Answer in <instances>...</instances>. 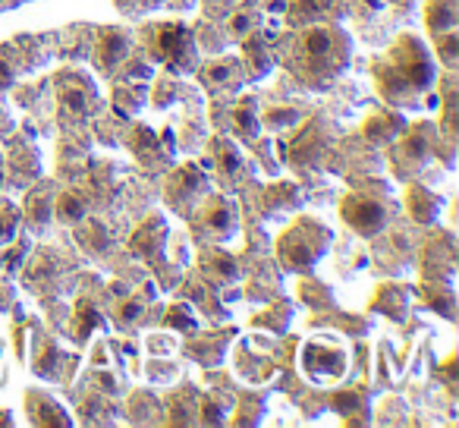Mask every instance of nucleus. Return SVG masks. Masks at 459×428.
<instances>
[{
  "mask_svg": "<svg viewBox=\"0 0 459 428\" xmlns=\"http://www.w3.org/2000/svg\"><path fill=\"white\" fill-rule=\"evenodd\" d=\"M377 88L381 94L396 107L415 104L437 79V66L431 60L428 47L418 42L415 35H403L400 42L390 47L375 66Z\"/></svg>",
  "mask_w": 459,
  "mask_h": 428,
  "instance_id": "obj_1",
  "label": "nucleus"
},
{
  "mask_svg": "<svg viewBox=\"0 0 459 428\" xmlns=\"http://www.w3.org/2000/svg\"><path fill=\"white\" fill-rule=\"evenodd\" d=\"M349 63V38L334 25H308L296 42V70L306 82L324 88Z\"/></svg>",
  "mask_w": 459,
  "mask_h": 428,
  "instance_id": "obj_2",
  "label": "nucleus"
},
{
  "mask_svg": "<svg viewBox=\"0 0 459 428\" xmlns=\"http://www.w3.org/2000/svg\"><path fill=\"white\" fill-rule=\"evenodd\" d=\"M148 51L154 60H161L164 66H170L173 73H192L195 60H199V44L195 35L186 29L183 23H161L154 29H148L145 35Z\"/></svg>",
  "mask_w": 459,
  "mask_h": 428,
  "instance_id": "obj_3",
  "label": "nucleus"
},
{
  "mask_svg": "<svg viewBox=\"0 0 459 428\" xmlns=\"http://www.w3.org/2000/svg\"><path fill=\"white\" fill-rule=\"evenodd\" d=\"M330 243V230L318 221H299L280 236V246H277V255H280V264L293 271H308L315 268V262L324 255Z\"/></svg>",
  "mask_w": 459,
  "mask_h": 428,
  "instance_id": "obj_4",
  "label": "nucleus"
},
{
  "mask_svg": "<svg viewBox=\"0 0 459 428\" xmlns=\"http://www.w3.org/2000/svg\"><path fill=\"white\" fill-rule=\"evenodd\" d=\"M199 227L218 243L233 240L239 233V208H236V202L220 192L205 195L199 205Z\"/></svg>",
  "mask_w": 459,
  "mask_h": 428,
  "instance_id": "obj_5",
  "label": "nucleus"
},
{
  "mask_svg": "<svg viewBox=\"0 0 459 428\" xmlns=\"http://www.w3.org/2000/svg\"><path fill=\"white\" fill-rule=\"evenodd\" d=\"M302 369L315 384H334L346 375V353L330 343H306L302 350Z\"/></svg>",
  "mask_w": 459,
  "mask_h": 428,
  "instance_id": "obj_6",
  "label": "nucleus"
},
{
  "mask_svg": "<svg viewBox=\"0 0 459 428\" xmlns=\"http://www.w3.org/2000/svg\"><path fill=\"white\" fill-rule=\"evenodd\" d=\"M340 212H343V221L362 236H377L387 227V208L381 202L368 199V195H346Z\"/></svg>",
  "mask_w": 459,
  "mask_h": 428,
  "instance_id": "obj_7",
  "label": "nucleus"
},
{
  "mask_svg": "<svg viewBox=\"0 0 459 428\" xmlns=\"http://www.w3.org/2000/svg\"><path fill=\"white\" fill-rule=\"evenodd\" d=\"M205 195H208L205 173H201L195 164H183L170 180H167V199H170V205H177V208H192L195 202L205 199Z\"/></svg>",
  "mask_w": 459,
  "mask_h": 428,
  "instance_id": "obj_8",
  "label": "nucleus"
},
{
  "mask_svg": "<svg viewBox=\"0 0 459 428\" xmlns=\"http://www.w3.org/2000/svg\"><path fill=\"white\" fill-rule=\"evenodd\" d=\"M57 98H60V107L73 117H89L94 111V88L85 76H76V73H66L60 76L57 82Z\"/></svg>",
  "mask_w": 459,
  "mask_h": 428,
  "instance_id": "obj_9",
  "label": "nucleus"
},
{
  "mask_svg": "<svg viewBox=\"0 0 459 428\" xmlns=\"http://www.w3.org/2000/svg\"><path fill=\"white\" fill-rule=\"evenodd\" d=\"M130 35L123 29H101L98 42H94V60L104 73H117L123 66V60L130 57Z\"/></svg>",
  "mask_w": 459,
  "mask_h": 428,
  "instance_id": "obj_10",
  "label": "nucleus"
},
{
  "mask_svg": "<svg viewBox=\"0 0 459 428\" xmlns=\"http://www.w3.org/2000/svg\"><path fill=\"white\" fill-rule=\"evenodd\" d=\"M201 82L208 88H218V92H239L246 82V66L239 57H220L201 70Z\"/></svg>",
  "mask_w": 459,
  "mask_h": 428,
  "instance_id": "obj_11",
  "label": "nucleus"
},
{
  "mask_svg": "<svg viewBox=\"0 0 459 428\" xmlns=\"http://www.w3.org/2000/svg\"><path fill=\"white\" fill-rule=\"evenodd\" d=\"M403 142H400V158L403 161H425L434 148V139H437V129L431 123H415L409 129H403Z\"/></svg>",
  "mask_w": 459,
  "mask_h": 428,
  "instance_id": "obj_12",
  "label": "nucleus"
},
{
  "mask_svg": "<svg viewBox=\"0 0 459 428\" xmlns=\"http://www.w3.org/2000/svg\"><path fill=\"white\" fill-rule=\"evenodd\" d=\"M164 233H167L164 221H161V217H148L136 233L130 236V249L145 258H158L161 249H164Z\"/></svg>",
  "mask_w": 459,
  "mask_h": 428,
  "instance_id": "obj_13",
  "label": "nucleus"
},
{
  "mask_svg": "<svg viewBox=\"0 0 459 428\" xmlns=\"http://www.w3.org/2000/svg\"><path fill=\"white\" fill-rule=\"evenodd\" d=\"M25 403H29V419L35 425H73V419L66 416V410L57 403V400L47 397V393H29Z\"/></svg>",
  "mask_w": 459,
  "mask_h": 428,
  "instance_id": "obj_14",
  "label": "nucleus"
},
{
  "mask_svg": "<svg viewBox=\"0 0 459 428\" xmlns=\"http://www.w3.org/2000/svg\"><path fill=\"white\" fill-rule=\"evenodd\" d=\"M406 208H409V214H413L418 224H431V221L437 217L441 199H437L434 192H428L425 186H409V192H406Z\"/></svg>",
  "mask_w": 459,
  "mask_h": 428,
  "instance_id": "obj_15",
  "label": "nucleus"
},
{
  "mask_svg": "<svg viewBox=\"0 0 459 428\" xmlns=\"http://www.w3.org/2000/svg\"><path fill=\"white\" fill-rule=\"evenodd\" d=\"M403 129H406V123H403L400 114L384 111V114H377V117H371L365 123V135L371 142H377V145H381V142H394Z\"/></svg>",
  "mask_w": 459,
  "mask_h": 428,
  "instance_id": "obj_16",
  "label": "nucleus"
},
{
  "mask_svg": "<svg viewBox=\"0 0 459 428\" xmlns=\"http://www.w3.org/2000/svg\"><path fill=\"white\" fill-rule=\"evenodd\" d=\"M428 32L431 35H444V32L456 29V0H428Z\"/></svg>",
  "mask_w": 459,
  "mask_h": 428,
  "instance_id": "obj_17",
  "label": "nucleus"
},
{
  "mask_svg": "<svg viewBox=\"0 0 459 428\" xmlns=\"http://www.w3.org/2000/svg\"><path fill=\"white\" fill-rule=\"evenodd\" d=\"M104 315L98 312V305L92 300H79L76 302V318H73V337H76L79 343L89 341V334L94 328H104Z\"/></svg>",
  "mask_w": 459,
  "mask_h": 428,
  "instance_id": "obj_18",
  "label": "nucleus"
},
{
  "mask_svg": "<svg viewBox=\"0 0 459 428\" xmlns=\"http://www.w3.org/2000/svg\"><path fill=\"white\" fill-rule=\"evenodd\" d=\"M233 126H236V133L239 135H258V129H261V120H258V101L255 98H242L239 104L233 107Z\"/></svg>",
  "mask_w": 459,
  "mask_h": 428,
  "instance_id": "obj_19",
  "label": "nucleus"
},
{
  "mask_svg": "<svg viewBox=\"0 0 459 428\" xmlns=\"http://www.w3.org/2000/svg\"><path fill=\"white\" fill-rule=\"evenodd\" d=\"M201 264H205V271L224 277V281H236V277H239V264H236V258L227 255V252H220V249H205Z\"/></svg>",
  "mask_w": 459,
  "mask_h": 428,
  "instance_id": "obj_20",
  "label": "nucleus"
},
{
  "mask_svg": "<svg viewBox=\"0 0 459 428\" xmlns=\"http://www.w3.org/2000/svg\"><path fill=\"white\" fill-rule=\"evenodd\" d=\"M54 212H57L60 221L79 224V221L85 217V202H82V195H76V192H60V195H57V205H54Z\"/></svg>",
  "mask_w": 459,
  "mask_h": 428,
  "instance_id": "obj_21",
  "label": "nucleus"
},
{
  "mask_svg": "<svg viewBox=\"0 0 459 428\" xmlns=\"http://www.w3.org/2000/svg\"><path fill=\"white\" fill-rule=\"evenodd\" d=\"M19 233V208L10 202H0V246H10Z\"/></svg>",
  "mask_w": 459,
  "mask_h": 428,
  "instance_id": "obj_22",
  "label": "nucleus"
},
{
  "mask_svg": "<svg viewBox=\"0 0 459 428\" xmlns=\"http://www.w3.org/2000/svg\"><path fill=\"white\" fill-rule=\"evenodd\" d=\"M167 324H170L173 331H199V318H195L192 305H186V302H173L170 309H167Z\"/></svg>",
  "mask_w": 459,
  "mask_h": 428,
  "instance_id": "obj_23",
  "label": "nucleus"
},
{
  "mask_svg": "<svg viewBox=\"0 0 459 428\" xmlns=\"http://www.w3.org/2000/svg\"><path fill=\"white\" fill-rule=\"evenodd\" d=\"M218 161H220V171H224L227 176H239L242 173V154H239V148H236L233 142H227V139L218 142Z\"/></svg>",
  "mask_w": 459,
  "mask_h": 428,
  "instance_id": "obj_24",
  "label": "nucleus"
},
{
  "mask_svg": "<svg viewBox=\"0 0 459 428\" xmlns=\"http://www.w3.org/2000/svg\"><path fill=\"white\" fill-rule=\"evenodd\" d=\"M428 302L434 305V312H441L444 318H453V287H450V283H434V287H428Z\"/></svg>",
  "mask_w": 459,
  "mask_h": 428,
  "instance_id": "obj_25",
  "label": "nucleus"
},
{
  "mask_svg": "<svg viewBox=\"0 0 459 428\" xmlns=\"http://www.w3.org/2000/svg\"><path fill=\"white\" fill-rule=\"evenodd\" d=\"M434 47H437V54H441L444 63H447V66H456V60H459V35H456L453 29L444 32V35H437Z\"/></svg>",
  "mask_w": 459,
  "mask_h": 428,
  "instance_id": "obj_26",
  "label": "nucleus"
},
{
  "mask_svg": "<svg viewBox=\"0 0 459 428\" xmlns=\"http://www.w3.org/2000/svg\"><path fill=\"white\" fill-rule=\"evenodd\" d=\"M246 54H249V57H252V60H249V63H252V73H258V76H265V73L271 70V57H268V51L258 44V38H252V42L246 44Z\"/></svg>",
  "mask_w": 459,
  "mask_h": 428,
  "instance_id": "obj_27",
  "label": "nucleus"
},
{
  "mask_svg": "<svg viewBox=\"0 0 459 428\" xmlns=\"http://www.w3.org/2000/svg\"><path fill=\"white\" fill-rule=\"evenodd\" d=\"M29 221H35V224H47L51 221V205H47V199L44 195H29Z\"/></svg>",
  "mask_w": 459,
  "mask_h": 428,
  "instance_id": "obj_28",
  "label": "nucleus"
},
{
  "mask_svg": "<svg viewBox=\"0 0 459 428\" xmlns=\"http://www.w3.org/2000/svg\"><path fill=\"white\" fill-rule=\"evenodd\" d=\"M201 412H205L201 419H205V422H211V425H220L227 419L224 416V406L218 403V397H205V403H201Z\"/></svg>",
  "mask_w": 459,
  "mask_h": 428,
  "instance_id": "obj_29",
  "label": "nucleus"
},
{
  "mask_svg": "<svg viewBox=\"0 0 459 428\" xmlns=\"http://www.w3.org/2000/svg\"><path fill=\"white\" fill-rule=\"evenodd\" d=\"M227 29L233 32V35H252V19H249L246 13H239V16H233L227 23Z\"/></svg>",
  "mask_w": 459,
  "mask_h": 428,
  "instance_id": "obj_30",
  "label": "nucleus"
},
{
  "mask_svg": "<svg viewBox=\"0 0 459 428\" xmlns=\"http://www.w3.org/2000/svg\"><path fill=\"white\" fill-rule=\"evenodd\" d=\"M142 309H145V305H142V300H130V302L120 305V315H123V322H139Z\"/></svg>",
  "mask_w": 459,
  "mask_h": 428,
  "instance_id": "obj_31",
  "label": "nucleus"
},
{
  "mask_svg": "<svg viewBox=\"0 0 459 428\" xmlns=\"http://www.w3.org/2000/svg\"><path fill=\"white\" fill-rule=\"evenodd\" d=\"M25 249L23 246H16V249H10V252H4V268L6 271H16L19 268V258H23Z\"/></svg>",
  "mask_w": 459,
  "mask_h": 428,
  "instance_id": "obj_32",
  "label": "nucleus"
},
{
  "mask_svg": "<svg viewBox=\"0 0 459 428\" xmlns=\"http://www.w3.org/2000/svg\"><path fill=\"white\" fill-rule=\"evenodd\" d=\"M10 82H13V73L6 70V63H0V88H6Z\"/></svg>",
  "mask_w": 459,
  "mask_h": 428,
  "instance_id": "obj_33",
  "label": "nucleus"
},
{
  "mask_svg": "<svg viewBox=\"0 0 459 428\" xmlns=\"http://www.w3.org/2000/svg\"><path fill=\"white\" fill-rule=\"evenodd\" d=\"M4 117H6V114H4V107H0V126H4Z\"/></svg>",
  "mask_w": 459,
  "mask_h": 428,
  "instance_id": "obj_34",
  "label": "nucleus"
},
{
  "mask_svg": "<svg viewBox=\"0 0 459 428\" xmlns=\"http://www.w3.org/2000/svg\"><path fill=\"white\" fill-rule=\"evenodd\" d=\"M0 180H4V158H0Z\"/></svg>",
  "mask_w": 459,
  "mask_h": 428,
  "instance_id": "obj_35",
  "label": "nucleus"
}]
</instances>
